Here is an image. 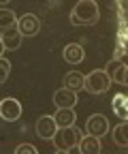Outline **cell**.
Instances as JSON below:
<instances>
[{
	"label": "cell",
	"instance_id": "obj_12",
	"mask_svg": "<svg viewBox=\"0 0 128 154\" xmlns=\"http://www.w3.org/2000/svg\"><path fill=\"white\" fill-rule=\"evenodd\" d=\"M79 152L81 154H98L100 152V137H96V135H85V137H81Z\"/></svg>",
	"mask_w": 128,
	"mask_h": 154
},
{
	"label": "cell",
	"instance_id": "obj_13",
	"mask_svg": "<svg viewBox=\"0 0 128 154\" xmlns=\"http://www.w3.org/2000/svg\"><path fill=\"white\" fill-rule=\"evenodd\" d=\"M62 84H64L66 88H70V90L79 92V90H85V77H83L79 71H70V73L64 75Z\"/></svg>",
	"mask_w": 128,
	"mask_h": 154
},
{
	"label": "cell",
	"instance_id": "obj_7",
	"mask_svg": "<svg viewBox=\"0 0 128 154\" xmlns=\"http://www.w3.org/2000/svg\"><path fill=\"white\" fill-rule=\"evenodd\" d=\"M85 133L88 135H96V137H105L109 133V120L103 113H92L85 120Z\"/></svg>",
	"mask_w": 128,
	"mask_h": 154
},
{
	"label": "cell",
	"instance_id": "obj_3",
	"mask_svg": "<svg viewBox=\"0 0 128 154\" xmlns=\"http://www.w3.org/2000/svg\"><path fill=\"white\" fill-rule=\"evenodd\" d=\"M111 88V77H109L107 71L98 69V71H92L90 75H85V90L90 94H103Z\"/></svg>",
	"mask_w": 128,
	"mask_h": 154
},
{
	"label": "cell",
	"instance_id": "obj_20",
	"mask_svg": "<svg viewBox=\"0 0 128 154\" xmlns=\"http://www.w3.org/2000/svg\"><path fill=\"white\" fill-rule=\"evenodd\" d=\"M124 49H126V58H128V41H126V47Z\"/></svg>",
	"mask_w": 128,
	"mask_h": 154
},
{
	"label": "cell",
	"instance_id": "obj_2",
	"mask_svg": "<svg viewBox=\"0 0 128 154\" xmlns=\"http://www.w3.org/2000/svg\"><path fill=\"white\" fill-rule=\"evenodd\" d=\"M81 131L73 124V126H62L58 128L56 137H53V146H56L58 152H70L73 148H79V141H81Z\"/></svg>",
	"mask_w": 128,
	"mask_h": 154
},
{
	"label": "cell",
	"instance_id": "obj_15",
	"mask_svg": "<svg viewBox=\"0 0 128 154\" xmlns=\"http://www.w3.org/2000/svg\"><path fill=\"white\" fill-rule=\"evenodd\" d=\"M113 141L120 148H128V122H122L113 128Z\"/></svg>",
	"mask_w": 128,
	"mask_h": 154
},
{
	"label": "cell",
	"instance_id": "obj_16",
	"mask_svg": "<svg viewBox=\"0 0 128 154\" xmlns=\"http://www.w3.org/2000/svg\"><path fill=\"white\" fill-rule=\"evenodd\" d=\"M17 19L19 17H15V13L11 9H0V30H7V28H13L17 26Z\"/></svg>",
	"mask_w": 128,
	"mask_h": 154
},
{
	"label": "cell",
	"instance_id": "obj_9",
	"mask_svg": "<svg viewBox=\"0 0 128 154\" xmlns=\"http://www.w3.org/2000/svg\"><path fill=\"white\" fill-rule=\"evenodd\" d=\"M79 101H77V92L70 90V88H60L56 90V94H53V105L56 107H75Z\"/></svg>",
	"mask_w": 128,
	"mask_h": 154
},
{
	"label": "cell",
	"instance_id": "obj_10",
	"mask_svg": "<svg viewBox=\"0 0 128 154\" xmlns=\"http://www.w3.org/2000/svg\"><path fill=\"white\" fill-rule=\"evenodd\" d=\"M126 69H128V64H126L124 60H120V58H113V60H109V62H107V69H105V71L109 73L111 82H115V84H124Z\"/></svg>",
	"mask_w": 128,
	"mask_h": 154
},
{
	"label": "cell",
	"instance_id": "obj_19",
	"mask_svg": "<svg viewBox=\"0 0 128 154\" xmlns=\"http://www.w3.org/2000/svg\"><path fill=\"white\" fill-rule=\"evenodd\" d=\"M124 86H128V69H126V75H124Z\"/></svg>",
	"mask_w": 128,
	"mask_h": 154
},
{
	"label": "cell",
	"instance_id": "obj_8",
	"mask_svg": "<svg viewBox=\"0 0 128 154\" xmlns=\"http://www.w3.org/2000/svg\"><path fill=\"white\" fill-rule=\"evenodd\" d=\"M17 28L22 30L24 36H34V34L41 32V19L34 13H26V15H22L17 19Z\"/></svg>",
	"mask_w": 128,
	"mask_h": 154
},
{
	"label": "cell",
	"instance_id": "obj_18",
	"mask_svg": "<svg viewBox=\"0 0 128 154\" xmlns=\"http://www.w3.org/2000/svg\"><path fill=\"white\" fill-rule=\"evenodd\" d=\"M15 152H17V154H24V152H26V154H36V148L30 146V143H19V146L15 148Z\"/></svg>",
	"mask_w": 128,
	"mask_h": 154
},
{
	"label": "cell",
	"instance_id": "obj_11",
	"mask_svg": "<svg viewBox=\"0 0 128 154\" xmlns=\"http://www.w3.org/2000/svg\"><path fill=\"white\" fill-rule=\"evenodd\" d=\"M64 60L68 62V64H79L83 58H85V54H83V47L79 45V43H68L66 47H64Z\"/></svg>",
	"mask_w": 128,
	"mask_h": 154
},
{
	"label": "cell",
	"instance_id": "obj_4",
	"mask_svg": "<svg viewBox=\"0 0 128 154\" xmlns=\"http://www.w3.org/2000/svg\"><path fill=\"white\" fill-rule=\"evenodd\" d=\"M0 118L4 122H17L22 118V103L13 99V96H7V99L0 101Z\"/></svg>",
	"mask_w": 128,
	"mask_h": 154
},
{
	"label": "cell",
	"instance_id": "obj_6",
	"mask_svg": "<svg viewBox=\"0 0 128 154\" xmlns=\"http://www.w3.org/2000/svg\"><path fill=\"white\" fill-rule=\"evenodd\" d=\"M22 30L13 26V28H7V30H0V43H2V49L7 51H15V49H19L22 47Z\"/></svg>",
	"mask_w": 128,
	"mask_h": 154
},
{
	"label": "cell",
	"instance_id": "obj_17",
	"mask_svg": "<svg viewBox=\"0 0 128 154\" xmlns=\"http://www.w3.org/2000/svg\"><path fill=\"white\" fill-rule=\"evenodd\" d=\"M0 69H2V73H0V84L4 86V82H7V77H9V73H11V62L7 60L4 56L0 58Z\"/></svg>",
	"mask_w": 128,
	"mask_h": 154
},
{
	"label": "cell",
	"instance_id": "obj_21",
	"mask_svg": "<svg viewBox=\"0 0 128 154\" xmlns=\"http://www.w3.org/2000/svg\"><path fill=\"white\" fill-rule=\"evenodd\" d=\"M7 2H9V0H0V5H2V7H4V5H7Z\"/></svg>",
	"mask_w": 128,
	"mask_h": 154
},
{
	"label": "cell",
	"instance_id": "obj_5",
	"mask_svg": "<svg viewBox=\"0 0 128 154\" xmlns=\"http://www.w3.org/2000/svg\"><path fill=\"white\" fill-rule=\"evenodd\" d=\"M58 128L60 126H58L53 116H41V118L36 120V124H34V131H36V135H39L41 139H53Z\"/></svg>",
	"mask_w": 128,
	"mask_h": 154
},
{
	"label": "cell",
	"instance_id": "obj_1",
	"mask_svg": "<svg viewBox=\"0 0 128 154\" xmlns=\"http://www.w3.org/2000/svg\"><path fill=\"white\" fill-rule=\"evenodd\" d=\"M98 22V5L94 0H79L70 11L73 26H92Z\"/></svg>",
	"mask_w": 128,
	"mask_h": 154
},
{
	"label": "cell",
	"instance_id": "obj_14",
	"mask_svg": "<svg viewBox=\"0 0 128 154\" xmlns=\"http://www.w3.org/2000/svg\"><path fill=\"white\" fill-rule=\"evenodd\" d=\"M53 118H56L58 126L62 128V126H73L75 120H77V116H75V111H73V107H58V111H56Z\"/></svg>",
	"mask_w": 128,
	"mask_h": 154
}]
</instances>
